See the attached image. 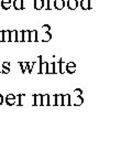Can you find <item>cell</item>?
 Instances as JSON below:
<instances>
[{"mask_svg":"<svg viewBox=\"0 0 132 149\" xmlns=\"http://www.w3.org/2000/svg\"><path fill=\"white\" fill-rule=\"evenodd\" d=\"M54 6L56 9H63L64 8V0H55Z\"/></svg>","mask_w":132,"mask_h":149,"instance_id":"obj_3","label":"cell"},{"mask_svg":"<svg viewBox=\"0 0 132 149\" xmlns=\"http://www.w3.org/2000/svg\"><path fill=\"white\" fill-rule=\"evenodd\" d=\"M43 6H44V1L43 0H37V2L34 3V7L37 9H42Z\"/></svg>","mask_w":132,"mask_h":149,"instance_id":"obj_5","label":"cell"},{"mask_svg":"<svg viewBox=\"0 0 132 149\" xmlns=\"http://www.w3.org/2000/svg\"><path fill=\"white\" fill-rule=\"evenodd\" d=\"M82 8L83 9H88L89 8V0H83L82 1Z\"/></svg>","mask_w":132,"mask_h":149,"instance_id":"obj_7","label":"cell"},{"mask_svg":"<svg viewBox=\"0 0 132 149\" xmlns=\"http://www.w3.org/2000/svg\"><path fill=\"white\" fill-rule=\"evenodd\" d=\"M68 8L69 9H72V10H74L77 8V6H78V2H77V0H68Z\"/></svg>","mask_w":132,"mask_h":149,"instance_id":"obj_1","label":"cell"},{"mask_svg":"<svg viewBox=\"0 0 132 149\" xmlns=\"http://www.w3.org/2000/svg\"><path fill=\"white\" fill-rule=\"evenodd\" d=\"M23 36H24V38H23V40L24 41H30V31H23Z\"/></svg>","mask_w":132,"mask_h":149,"instance_id":"obj_9","label":"cell"},{"mask_svg":"<svg viewBox=\"0 0 132 149\" xmlns=\"http://www.w3.org/2000/svg\"><path fill=\"white\" fill-rule=\"evenodd\" d=\"M35 97H37V98H35V100H37V102H35V105H42V104H41V98H42V95H37L35 96Z\"/></svg>","mask_w":132,"mask_h":149,"instance_id":"obj_10","label":"cell"},{"mask_svg":"<svg viewBox=\"0 0 132 149\" xmlns=\"http://www.w3.org/2000/svg\"><path fill=\"white\" fill-rule=\"evenodd\" d=\"M15 7L16 9H22L23 6H22V0H16L15 1Z\"/></svg>","mask_w":132,"mask_h":149,"instance_id":"obj_6","label":"cell"},{"mask_svg":"<svg viewBox=\"0 0 132 149\" xmlns=\"http://www.w3.org/2000/svg\"><path fill=\"white\" fill-rule=\"evenodd\" d=\"M48 97H50L48 95L42 96V98H41L42 100V103H41L42 105H48Z\"/></svg>","mask_w":132,"mask_h":149,"instance_id":"obj_8","label":"cell"},{"mask_svg":"<svg viewBox=\"0 0 132 149\" xmlns=\"http://www.w3.org/2000/svg\"><path fill=\"white\" fill-rule=\"evenodd\" d=\"M10 0H2V2H1V7L3 8V9H9L10 8Z\"/></svg>","mask_w":132,"mask_h":149,"instance_id":"obj_4","label":"cell"},{"mask_svg":"<svg viewBox=\"0 0 132 149\" xmlns=\"http://www.w3.org/2000/svg\"><path fill=\"white\" fill-rule=\"evenodd\" d=\"M15 102H16V96L15 95L7 96V104H8V105H13Z\"/></svg>","mask_w":132,"mask_h":149,"instance_id":"obj_2","label":"cell"},{"mask_svg":"<svg viewBox=\"0 0 132 149\" xmlns=\"http://www.w3.org/2000/svg\"><path fill=\"white\" fill-rule=\"evenodd\" d=\"M1 103H2V96L0 95V105H1Z\"/></svg>","mask_w":132,"mask_h":149,"instance_id":"obj_11","label":"cell"}]
</instances>
